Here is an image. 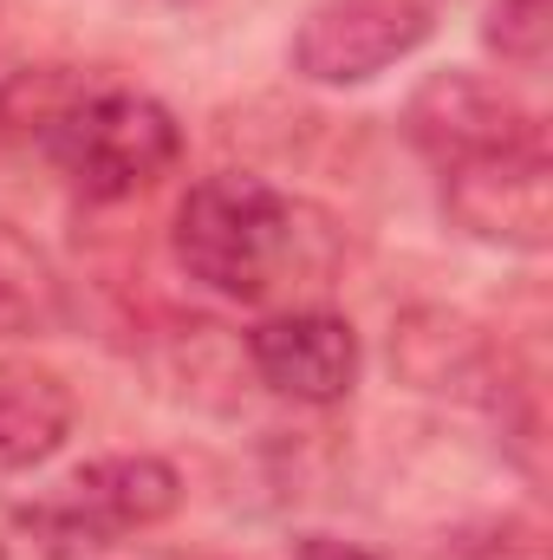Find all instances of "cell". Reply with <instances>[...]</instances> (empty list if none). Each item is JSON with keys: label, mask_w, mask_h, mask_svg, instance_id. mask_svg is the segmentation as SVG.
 <instances>
[{"label": "cell", "mask_w": 553, "mask_h": 560, "mask_svg": "<svg viewBox=\"0 0 553 560\" xmlns=\"http://www.w3.org/2000/svg\"><path fill=\"white\" fill-rule=\"evenodd\" d=\"M0 131L39 143V156L92 202H131L183 163V125L169 105L66 66L20 72L0 92Z\"/></svg>", "instance_id": "1"}, {"label": "cell", "mask_w": 553, "mask_h": 560, "mask_svg": "<svg viewBox=\"0 0 553 560\" xmlns=\"http://www.w3.org/2000/svg\"><path fill=\"white\" fill-rule=\"evenodd\" d=\"M326 215L280 196L268 176L248 170H215L176 202V261L183 275L222 300L261 306L286 280H319L332 268Z\"/></svg>", "instance_id": "2"}, {"label": "cell", "mask_w": 553, "mask_h": 560, "mask_svg": "<svg viewBox=\"0 0 553 560\" xmlns=\"http://www.w3.org/2000/svg\"><path fill=\"white\" fill-rule=\"evenodd\" d=\"M176 502H183V476L163 456H98V463L72 469L59 482V495H46L33 509H39V528H46L52 555L79 560L169 522Z\"/></svg>", "instance_id": "3"}, {"label": "cell", "mask_w": 553, "mask_h": 560, "mask_svg": "<svg viewBox=\"0 0 553 560\" xmlns=\"http://www.w3.org/2000/svg\"><path fill=\"white\" fill-rule=\"evenodd\" d=\"M443 176V209L462 235L508 248V255H541L553 242V156L548 138L489 150L469 163L436 170Z\"/></svg>", "instance_id": "4"}, {"label": "cell", "mask_w": 553, "mask_h": 560, "mask_svg": "<svg viewBox=\"0 0 553 560\" xmlns=\"http://www.w3.org/2000/svg\"><path fill=\"white\" fill-rule=\"evenodd\" d=\"M449 0H319L293 33V72L313 85H365L411 59Z\"/></svg>", "instance_id": "5"}, {"label": "cell", "mask_w": 553, "mask_h": 560, "mask_svg": "<svg viewBox=\"0 0 553 560\" xmlns=\"http://www.w3.org/2000/svg\"><path fill=\"white\" fill-rule=\"evenodd\" d=\"M404 138L416 143V156H430V170H449V163H469V156H489V150H515V143L548 138V125L502 79L449 66V72H430L411 92Z\"/></svg>", "instance_id": "6"}, {"label": "cell", "mask_w": 553, "mask_h": 560, "mask_svg": "<svg viewBox=\"0 0 553 560\" xmlns=\"http://www.w3.org/2000/svg\"><path fill=\"white\" fill-rule=\"evenodd\" d=\"M248 365L274 398L326 411V405L352 398V385L365 372V352H358L352 319L319 313V306H293V313H274L248 332Z\"/></svg>", "instance_id": "7"}, {"label": "cell", "mask_w": 553, "mask_h": 560, "mask_svg": "<svg viewBox=\"0 0 553 560\" xmlns=\"http://www.w3.org/2000/svg\"><path fill=\"white\" fill-rule=\"evenodd\" d=\"M72 430V385L20 352H0V476L46 463Z\"/></svg>", "instance_id": "8"}, {"label": "cell", "mask_w": 553, "mask_h": 560, "mask_svg": "<svg viewBox=\"0 0 553 560\" xmlns=\"http://www.w3.org/2000/svg\"><path fill=\"white\" fill-rule=\"evenodd\" d=\"M391 352H398L404 378L423 385V392H475V385L489 378V346H482V332H475L469 319L443 313V306L411 313V319L398 326Z\"/></svg>", "instance_id": "9"}, {"label": "cell", "mask_w": 553, "mask_h": 560, "mask_svg": "<svg viewBox=\"0 0 553 560\" xmlns=\"http://www.w3.org/2000/svg\"><path fill=\"white\" fill-rule=\"evenodd\" d=\"M52 326H59V280L33 242H20L0 222V339H26Z\"/></svg>", "instance_id": "10"}, {"label": "cell", "mask_w": 553, "mask_h": 560, "mask_svg": "<svg viewBox=\"0 0 553 560\" xmlns=\"http://www.w3.org/2000/svg\"><path fill=\"white\" fill-rule=\"evenodd\" d=\"M548 26H553V0H489L482 39H489L508 66L534 72V66L548 59Z\"/></svg>", "instance_id": "11"}, {"label": "cell", "mask_w": 553, "mask_h": 560, "mask_svg": "<svg viewBox=\"0 0 553 560\" xmlns=\"http://www.w3.org/2000/svg\"><path fill=\"white\" fill-rule=\"evenodd\" d=\"M255 560H372V555L358 541H339V535H293L274 555H255Z\"/></svg>", "instance_id": "12"}, {"label": "cell", "mask_w": 553, "mask_h": 560, "mask_svg": "<svg viewBox=\"0 0 553 560\" xmlns=\"http://www.w3.org/2000/svg\"><path fill=\"white\" fill-rule=\"evenodd\" d=\"M169 7H189V0H169Z\"/></svg>", "instance_id": "13"}]
</instances>
